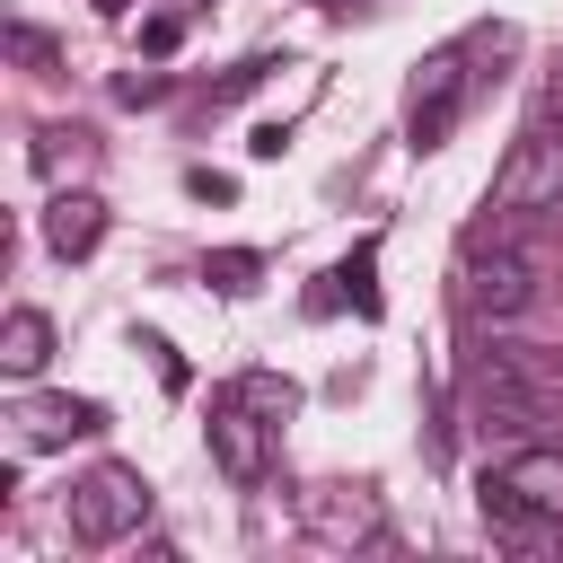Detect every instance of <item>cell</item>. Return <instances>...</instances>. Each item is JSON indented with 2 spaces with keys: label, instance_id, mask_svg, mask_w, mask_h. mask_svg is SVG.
Returning a JSON list of instances; mask_svg holds the SVG:
<instances>
[{
  "label": "cell",
  "instance_id": "obj_1",
  "mask_svg": "<svg viewBox=\"0 0 563 563\" xmlns=\"http://www.w3.org/2000/svg\"><path fill=\"white\" fill-rule=\"evenodd\" d=\"M457 405H466V422L493 431V440H545V422H563V352H554V343L466 352Z\"/></svg>",
  "mask_w": 563,
  "mask_h": 563
},
{
  "label": "cell",
  "instance_id": "obj_2",
  "mask_svg": "<svg viewBox=\"0 0 563 563\" xmlns=\"http://www.w3.org/2000/svg\"><path fill=\"white\" fill-rule=\"evenodd\" d=\"M545 299V255H537V238H519L501 211L484 220V229H466V246H457V308L484 325H510V317H528Z\"/></svg>",
  "mask_w": 563,
  "mask_h": 563
},
{
  "label": "cell",
  "instance_id": "obj_3",
  "mask_svg": "<svg viewBox=\"0 0 563 563\" xmlns=\"http://www.w3.org/2000/svg\"><path fill=\"white\" fill-rule=\"evenodd\" d=\"M484 528L493 537H519V545H545L554 528H563V449H545V440H519L493 475H484Z\"/></svg>",
  "mask_w": 563,
  "mask_h": 563
},
{
  "label": "cell",
  "instance_id": "obj_4",
  "mask_svg": "<svg viewBox=\"0 0 563 563\" xmlns=\"http://www.w3.org/2000/svg\"><path fill=\"white\" fill-rule=\"evenodd\" d=\"M62 510H70V537H79V545H123V537H141V519H150V475H141V466H88V475L62 493Z\"/></svg>",
  "mask_w": 563,
  "mask_h": 563
},
{
  "label": "cell",
  "instance_id": "obj_5",
  "mask_svg": "<svg viewBox=\"0 0 563 563\" xmlns=\"http://www.w3.org/2000/svg\"><path fill=\"white\" fill-rule=\"evenodd\" d=\"M484 211H501V220H545V211H563V132H545V123L519 132L510 158L493 167Z\"/></svg>",
  "mask_w": 563,
  "mask_h": 563
},
{
  "label": "cell",
  "instance_id": "obj_6",
  "mask_svg": "<svg viewBox=\"0 0 563 563\" xmlns=\"http://www.w3.org/2000/svg\"><path fill=\"white\" fill-rule=\"evenodd\" d=\"M466 53H475V44H440V53H422L413 97H405V141H413V150H449V132H457V114H466V97H475Z\"/></svg>",
  "mask_w": 563,
  "mask_h": 563
},
{
  "label": "cell",
  "instance_id": "obj_7",
  "mask_svg": "<svg viewBox=\"0 0 563 563\" xmlns=\"http://www.w3.org/2000/svg\"><path fill=\"white\" fill-rule=\"evenodd\" d=\"M273 413L246 396V378H229L220 396H211V457H220V475H238V484H255L264 466H273Z\"/></svg>",
  "mask_w": 563,
  "mask_h": 563
},
{
  "label": "cell",
  "instance_id": "obj_8",
  "mask_svg": "<svg viewBox=\"0 0 563 563\" xmlns=\"http://www.w3.org/2000/svg\"><path fill=\"white\" fill-rule=\"evenodd\" d=\"M299 519H308V537H325V545H378V501H369V493H343V484L299 493Z\"/></svg>",
  "mask_w": 563,
  "mask_h": 563
},
{
  "label": "cell",
  "instance_id": "obj_9",
  "mask_svg": "<svg viewBox=\"0 0 563 563\" xmlns=\"http://www.w3.org/2000/svg\"><path fill=\"white\" fill-rule=\"evenodd\" d=\"M9 422H18V440H26V449H62V440L97 431V422H106V405H88V396H35V405H18Z\"/></svg>",
  "mask_w": 563,
  "mask_h": 563
},
{
  "label": "cell",
  "instance_id": "obj_10",
  "mask_svg": "<svg viewBox=\"0 0 563 563\" xmlns=\"http://www.w3.org/2000/svg\"><path fill=\"white\" fill-rule=\"evenodd\" d=\"M97 238H106V202L97 194H53L44 202V246L53 255H97Z\"/></svg>",
  "mask_w": 563,
  "mask_h": 563
},
{
  "label": "cell",
  "instance_id": "obj_11",
  "mask_svg": "<svg viewBox=\"0 0 563 563\" xmlns=\"http://www.w3.org/2000/svg\"><path fill=\"white\" fill-rule=\"evenodd\" d=\"M53 361V317L44 308H9V325H0V369L9 378H35Z\"/></svg>",
  "mask_w": 563,
  "mask_h": 563
},
{
  "label": "cell",
  "instance_id": "obj_12",
  "mask_svg": "<svg viewBox=\"0 0 563 563\" xmlns=\"http://www.w3.org/2000/svg\"><path fill=\"white\" fill-rule=\"evenodd\" d=\"M334 299H352L361 317H378V308H387V299H378V238H361V246L334 264V290H325L317 308H334Z\"/></svg>",
  "mask_w": 563,
  "mask_h": 563
},
{
  "label": "cell",
  "instance_id": "obj_13",
  "mask_svg": "<svg viewBox=\"0 0 563 563\" xmlns=\"http://www.w3.org/2000/svg\"><path fill=\"white\" fill-rule=\"evenodd\" d=\"M255 273H264L255 246H220V255H202V282H211V290H255Z\"/></svg>",
  "mask_w": 563,
  "mask_h": 563
},
{
  "label": "cell",
  "instance_id": "obj_14",
  "mask_svg": "<svg viewBox=\"0 0 563 563\" xmlns=\"http://www.w3.org/2000/svg\"><path fill=\"white\" fill-rule=\"evenodd\" d=\"M79 158H88V132H44V141H35V167H44V176H62V167H79Z\"/></svg>",
  "mask_w": 563,
  "mask_h": 563
},
{
  "label": "cell",
  "instance_id": "obj_15",
  "mask_svg": "<svg viewBox=\"0 0 563 563\" xmlns=\"http://www.w3.org/2000/svg\"><path fill=\"white\" fill-rule=\"evenodd\" d=\"M176 44H185V18H176V9H167V18H150V26H141V53H176Z\"/></svg>",
  "mask_w": 563,
  "mask_h": 563
},
{
  "label": "cell",
  "instance_id": "obj_16",
  "mask_svg": "<svg viewBox=\"0 0 563 563\" xmlns=\"http://www.w3.org/2000/svg\"><path fill=\"white\" fill-rule=\"evenodd\" d=\"M282 150H290V123H255L246 132V158H282Z\"/></svg>",
  "mask_w": 563,
  "mask_h": 563
},
{
  "label": "cell",
  "instance_id": "obj_17",
  "mask_svg": "<svg viewBox=\"0 0 563 563\" xmlns=\"http://www.w3.org/2000/svg\"><path fill=\"white\" fill-rule=\"evenodd\" d=\"M9 53H18V62H53V44H44L35 26H9Z\"/></svg>",
  "mask_w": 563,
  "mask_h": 563
},
{
  "label": "cell",
  "instance_id": "obj_18",
  "mask_svg": "<svg viewBox=\"0 0 563 563\" xmlns=\"http://www.w3.org/2000/svg\"><path fill=\"white\" fill-rule=\"evenodd\" d=\"M185 185H194V194H202V202H229V194H238V185H229V176H211V167H194V176H185Z\"/></svg>",
  "mask_w": 563,
  "mask_h": 563
},
{
  "label": "cell",
  "instance_id": "obj_19",
  "mask_svg": "<svg viewBox=\"0 0 563 563\" xmlns=\"http://www.w3.org/2000/svg\"><path fill=\"white\" fill-rule=\"evenodd\" d=\"M97 9H106V18H123V9H132V0H97Z\"/></svg>",
  "mask_w": 563,
  "mask_h": 563
}]
</instances>
